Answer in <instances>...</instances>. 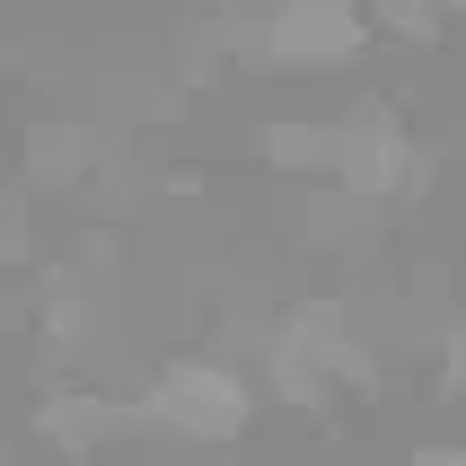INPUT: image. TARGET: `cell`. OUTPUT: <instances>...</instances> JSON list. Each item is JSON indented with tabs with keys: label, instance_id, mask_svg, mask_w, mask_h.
Returning <instances> with one entry per match:
<instances>
[{
	"label": "cell",
	"instance_id": "cell-1",
	"mask_svg": "<svg viewBox=\"0 0 466 466\" xmlns=\"http://www.w3.org/2000/svg\"><path fill=\"white\" fill-rule=\"evenodd\" d=\"M256 379L220 352H167L132 396V431H167L185 449H238L256 431Z\"/></svg>",
	"mask_w": 466,
	"mask_h": 466
},
{
	"label": "cell",
	"instance_id": "cell-2",
	"mask_svg": "<svg viewBox=\"0 0 466 466\" xmlns=\"http://www.w3.org/2000/svg\"><path fill=\"white\" fill-rule=\"evenodd\" d=\"M370 9L361 0H264L256 18V62L264 79H326V71H352L370 53Z\"/></svg>",
	"mask_w": 466,
	"mask_h": 466
},
{
	"label": "cell",
	"instance_id": "cell-3",
	"mask_svg": "<svg viewBox=\"0 0 466 466\" xmlns=\"http://www.w3.org/2000/svg\"><path fill=\"white\" fill-rule=\"evenodd\" d=\"M335 185L361 194L370 211H396V203H414L422 185H431V150L414 141V124H405L396 106H361V115H343Z\"/></svg>",
	"mask_w": 466,
	"mask_h": 466
},
{
	"label": "cell",
	"instance_id": "cell-4",
	"mask_svg": "<svg viewBox=\"0 0 466 466\" xmlns=\"http://www.w3.org/2000/svg\"><path fill=\"white\" fill-rule=\"evenodd\" d=\"M26 422H35V441H45L53 458H97L106 441L132 431V396H106V388H88V379H62V388L35 396Z\"/></svg>",
	"mask_w": 466,
	"mask_h": 466
},
{
	"label": "cell",
	"instance_id": "cell-5",
	"mask_svg": "<svg viewBox=\"0 0 466 466\" xmlns=\"http://www.w3.org/2000/svg\"><path fill=\"white\" fill-rule=\"evenodd\" d=\"M106 141H115V132H97L88 115H45V124L26 132V185H35V194H88Z\"/></svg>",
	"mask_w": 466,
	"mask_h": 466
},
{
	"label": "cell",
	"instance_id": "cell-6",
	"mask_svg": "<svg viewBox=\"0 0 466 466\" xmlns=\"http://www.w3.org/2000/svg\"><path fill=\"white\" fill-rule=\"evenodd\" d=\"M256 158L282 185H335L343 124H326V115H273V124H256Z\"/></svg>",
	"mask_w": 466,
	"mask_h": 466
},
{
	"label": "cell",
	"instance_id": "cell-7",
	"mask_svg": "<svg viewBox=\"0 0 466 466\" xmlns=\"http://www.w3.org/2000/svg\"><path fill=\"white\" fill-rule=\"evenodd\" d=\"M414 466H466V441H431V449H414Z\"/></svg>",
	"mask_w": 466,
	"mask_h": 466
}]
</instances>
